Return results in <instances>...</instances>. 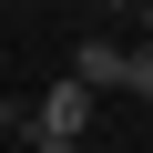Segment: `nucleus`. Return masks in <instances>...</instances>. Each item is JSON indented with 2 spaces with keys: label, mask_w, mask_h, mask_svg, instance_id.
<instances>
[{
  "label": "nucleus",
  "mask_w": 153,
  "mask_h": 153,
  "mask_svg": "<svg viewBox=\"0 0 153 153\" xmlns=\"http://www.w3.org/2000/svg\"><path fill=\"white\" fill-rule=\"evenodd\" d=\"M71 82H82V92H123L133 82V51L123 41H82V51H71Z\"/></svg>",
  "instance_id": "1"
},
{
  "label": "nucleus",
  "mask_w": 153,
  "mask_h": 153,
  "mask_svg": "<svg viewBox=\"0 0 153 153\" xmlns=\"http://www.w3.org/2000/svg\"><path fill=\"white\" fill-rule=\"evenodd\" d=\"M82 123H92V92H82V82H61V92L31 112V133H61V143H82Z\"/></svg>",
  "instance_id": "2"
},
{
  "label": "nucleus",
  "mask_w": 153,
  "mask_h": 153,
  "mask_svg": "<svg viewBox=\"0 0 153 153\" xmlns=\"http://www.w3.org/2000/svg\"><path fill=\"white\" fill-rule=\"evenodd\" d=\"M123 92H143V102H153V51H133V82H123Z\"/></svg>",
  "instance_id": "3"
},
{
  "label": "nucleus",
  "mask_w": 153,
  "mask_h": 153,
  "mask_svg": "<svg viewBox=\"0 0 153 153\" xmlns=\"http://www.w3.org/2000/svg\"><path fill=\"white\" fill-rule=\"evenodd\" d=\"M31 153H82V143H61V133H31Z\"/></svg>",
  "instance_id": "4"
},
{
  "label": "nucleus",
  "mask_w": 153,
  "mask_h": 153,
  "mask_svg": "<svg viewBox=\"0 0 153 153\" xmlns=\"http://www.w3.org/2000/svg\"><path fill=\"white\" fill-rule=\"evenodd\" d=\"M10 123H21V112H10V92H0V133H10Z\"/></svg>",
  "instance_id": "5"
},
{
  "label": "nucleus",
  "mask_w": 153,
  "mask_h": 153,
  "mask_svg": "<svg viewBox=\"0 0 153 153\" xmlns=\"http://www.w3.org/2000/svg\"><path fill=\"white\" fill-rule=\"evenodd\" d=\"M92 10H133V0H92Z\"/></svg>",
  "instance_id": "6"
}]
</instances>
